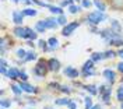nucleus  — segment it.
Masks as SVG:
<instances>
[{"instance_id": "13", "label": "nucleus", "mask_w": 123, "mask_h": 109, "mask_svg": "<svg viewBox=\"0 0 123 109\" xmlns=\"http://www.w3.org/2000/svg\"><path fill=\"white\" fill-rule=\"evenodd\" d=\"M24 14L23 11H20V10H14L13 11V23L15 24V25H21L24 21Z\"/></svg>"}, {"instance_id": "40", "label": "nucleus", "mask_w": 123, "mask_h": 109, "mask_svg": "<svg viewBox=\"0 0 123 109\" xmlns=\"http://www.w3.org/2000/svg\"><path fill=\"white\" fill-rule=\"evenodd\" d=\"M28 78H30L28 74H27L24 70H21V73H20V80H18V81H28Z\"/></svg>"}, {"instance_id": "20", "label": "nucleus", "mask_w": 123, "mask_h": 109, "mask_svg": "<svg viewBox=\"0 0 123 109\" xmlns=\"http://www.w3.org/2000/svg\"><path fill=\"white\" fill-rule=\"evenodd\" d=\"M25 30H27V39L37 41V38H38V32L35 31V30H32V28H30V27H25Z\"/></svg>"}, {"instance_id": "24", "label": "nucleus", "mask_w": 123, "mask_h": 109, "mask_svg": "<svg viewBox=\"0 0 123 109\" xmlns=\"http://www.w3.org/2000/svg\"><path fill=\"white\" fill-rule=\"evenodd\" d=\"M13 99H10V98H1V101H0V108H7L10 109V106L13 105Z\"/></svg>"}, {"instance_id": "39", "label": "nucleus", "mask_w": 123, "mask_h": 109, "mask_svg": "<svg viewBox=\"0 0 123 109\" xmlns=\"http://www.w3.org/2000/svg\"><path fill=\"white\" fill-rule=\"evenodd\" d=\"M59 92H63V94H66V95L69 97L70 94H71V88H70L69 85H60V90H59Z\"/></svg>"}, {"instance_id": "41", "label": "nucleus", "mask_w": 123, "mask_h": 109, "mask_svg": "<svg viewBox=\"0 0 123 109\" xmlns=\"http://www.w3.org/2000/svg\"><path fill=\"white\" fill-rule=\"evenodd\" d=\"M91 6H92V3L90 0H83V1H81V7L83 8H90Z\"/></svg>"}, {"instance_id": "18", "label": "nucleus", "mask_w": 123, "mask_h": 109, "mask_svg": "<svg viewBox=\"0 0 123 109\" xmlns=\"http://www.w3.org/2000/svg\"><path fill=\"white\" fill-rule=\"evenodd\" d=\"M48 45H49V52H53L55 49L59 48V41H57V38L52 36V38L48 39Z\"/></svg>"}, {"instance_id": "45", "label": "nucleus", "mask_w": 123, "mask_h": 109, "mask_svg": "<svg viewBox=\"0 0 123 109\" xmlns=\"http://www.w3.org/2000/svg\"><path fill=\"white\" fill-rule=\"evenodd\" d=\"M8 71V67H0V73H1V76H6Z\"/></svg>"}, {"instance_id": "47", "label": "nucleus", "mask_w": 123, "mask_h": 109, "mask_svg": "<svg viewBox=\"0 0 123 109\" xmlns=\"http://www.w3.org/2000/svg\"><path fill=\"white\" fill-rule=\"evenodd\" d=\"M117 56H119V57L123 60V48H120V49L117 50Z\"/></svg>"}, {"instance_id": "23", "label": "nucleus", "mask_w": 123, "mask_h": 109, "mask_svg": "<svg viewBox=\"0 0 123 109\" xmlns=\"http://www.w3.org/2000/svg\"><path fill=\"white\" fill-rule=\"evenodd\" d=\"M91 59L94 63H98V62H101L102 59H104V52H94V53L91 54Z\"/></svg>"}, {"instance_id": "51", "label": "nucleus", "mask_w": 123, "mask_h": 109, "mask_svg": "<svg viewBox=\"0 0 123 109\" xmlns=\"http://www.w3.org/2000/svg\"><path fill=\"white\" fill-rule=\"evenodd\" d=\"M120 109H123V102H122V103H120Z\"/></svg>"}, {"instance_id": "25", "label": "nucleus", "mask_w": 123, "mask_h": 109, "mask_svg": "<svg viewBox=\"0 0 123 109\" xmlns=\"http://www.w3.org/2000/svg\"><path fill=\"white\" fill-rule=\"evenodd\" d=\"M23 14H24L25 17H35L37 14H38V11H37L35 8L27 7V8H24V10H23Z\"/></svg>"}, {"instance_id": "32", "label": "nucleus", "mask_w": 123, "mask_h": 109, "mask_svg": "<svg viewBox=\"0 0 123 109\" xmlns=\"http://www.w3.org/2000/svg\"><path fill=\"white\" fill-rule=\"evenodd\" d=\"M15 56H17L18 59L24 60V59H25V56H27V50H25V49H23V48H18V49L15 50Z\"/></svg>"}, {"instance_id": "37", "label": "nucleus", "mask_w": 123, "mask_h": 109, "mask_svg": "<svg viewBox=\"0 0 123 109\" xmlns=\"http://www.w3.org/2000/svg\"><path fill=\"white\" fill-rule=\"evenodd\" d=\"M95 74H97L95 69L94 70H88V71H81V77L83 78H88V77H91V76H95Z\"/></svg>"}, {"instance_id": "30", "label": "nucleus", "mask_w": 123, "mask_h": 109, "mask_svg": "<svg viewBox=\"0 0 123 109\" xmlns=\"http://www.w3.org/2000/svg\"><path fill=\"white\" fill-rule=\"evenodd\" d=\"M111 6L115 10H122L123 8V0H111Z\"/></svg>"}, {"instance_id": "54", "label": "nucleus", "mask_w": 123, "mask_h": 109, "mask_svg": "<svg viewBox=\"0 0 123 109\" xmlns=\"http://www.w3.org/2000/svg\"><path fill=\"white\" fill-rule=\"evenodd\" d=\"M1 109H7V108H1Z\"/></svg>"}, {"instance_id": "11", "label": "nucleus", "mask_w": 123, "mask_h": 109, "mask_svg": "<svg viewBox=\"0 0 123 109\" xmlns=\"http://www.w3.org/2000/svg\"><path fill=\"white\" fill-rule=\"evenodd\" d=\"M20 73H21V70H18L17 67H8V71H7V74H6V77L10 78L11 81H18L20 80Z\"/></svg>"}, {"instance_id": "15", "label": "nucleus", "mask_w": 123, "mask_h": 109, "mask_svg": "<svg viewBox=\"0 0 123 109\" xmlns=\"http://www.w3.org/2000/svg\"><path fill=\"white\" fill-rule=\"evenodd\" d=\"M71 101H73V99H71V98H69V97L56 98V99H55V105H56V106H66V108H67V106H69V103Z\"/></svg>"}, {"instance_id": "53", "label": "nucleus", "mask_w": 123, "mask_h": 109, "mask_svg": "<svg viewBox=\"0 0 123 109\" xmlns=\"http://www.w3.org/2000/svg\"><path fill=\"white\" fill-rule=\"evenodd\" d=\"M74 1H80V0H74Z\"/></svg>"}, {"instance_id": "36", "label": "nucleus", "mask_w": 123, "mask_h": 109, "mask_svg": "<svg viewBox=\"0 0 123 109\" xmlns=\"http://www.w3.org/2000/svg\"><path fill=\"white\" fill-rule=\"evenodd\" d=\"M81 6H76V4H71V6H69V11L71 13V14H77V13H80L81 11Z\"/></svg>"}, {"instance_id": "46", "label": "nucleus", "mask_w": 123, "mask_h": 109, "mask_svg": "<svg viewBox=\"0 0 123 109\" xmlns=\"http://www.w3.org/2000/svg\"><path fill=\"white\" fill-rule=\"evenodd\" d=\"M0 64H1V67H7V62H6V59H4V57H1Z\"/></svg>"}, {"instance_id": "16", "label": "nucleus", "mask_w": 123, "mask_h": 109, "mask_svg": "<svg viewBox=\"0 0 123 109\" xmlns=\"http://www.w3.org/2000/svg\"><path fill=\"white\" fill-rule=\"evenodd\" d=\"M84 91L85 92H88L91 97H95V95H98L99 94V90H98V87L94 85V84H88V85H84Z\"/></svg>"}, {"instance_id": "4", "label": "nucleus", "mask_w": 123, "mask_h": 109, "mask_svg": "<svg viewBox=\"0 0 123 109\" xmlns=\"http://www.w3.org/2000/svg\"><path fill=\"white\" fill-rule=\"evenodd\" d=\"M99 35L101 38L104 39L105 42H106V45L112 41V39H116V38H122L123 35L120 34V32H116L113 31L112 28H105V30H101L99 31Z\"/></svg>"}, {"instance_id": "50", "label": "nucleus", "mask_w": 123, "mask_h": 109, "mask_svg": "<svg viewBox=\"0 0 123 109\" xmlns=\"http://www.w3.org/2000/svg\"><path fill=\"white\" fill-rule=\"evenodd\" d=\"M43 109H55V106H43Z\"/></svg>"}, {"instance_id": "27", "label": "nucleus", "mask_w": 123, "mask_h": 109, "mask_svg": "<svg viewBox=\"0 0 123 109\" xmlns=\"http://www.w3.org/2000/svg\"><path fill=\"white\" fill-rule=\"evenodd\" d=\"M94 6L98 8L99 11H102V13H105V10H106V4L102 0H94Z\"/></svg>"}, {"instance_id": "52", "label": "nucleus", "mask_w": 123, "mask_h": 109, "mask_svg": "<svg viewBox=\"0 0 123 109\" xmlns=\"http://www.w3.org/2000/svg\"><path fill=\"white\" fill-rule=\"evenodd\" d=\"M13 1H14V3H18V1H20V0H13Z\"/></svg>"}, {"instance_id": "44", "label": "nucleus", "mask_w": 123, "mask_h": 109, "mask_svg": "<svg viewBox=\"0 0 123 109\" xmlns=\"http://www.w3.org/2000/svg\"><path fill=\"white\" fill-rule=\"evenodd\" d=\"M67 109H77V102L73 99V101L69 103V106H67Z\"/></svg>"}, {"instance_id": "1", "label": "nucleus", "mask_w": 123, "mask_h": 109, "mask_svg": "<svg viewBox=\"0 0 123 109\" xmlns=\"http://www.w3.org/2000/svg\"><path fill=\"white\" fill-rule=\"evenodd\" d=\"M106 20H108L106 13H102L99 10L91 11V13L87 14V23L90 24V25H99L101 23H104V21H106Z\"/></svg>"}, {"instance_id": "8", "label": "nucleus", "mask_w": 123, "mask_h": 109, "mask_svg": "<svg viewBox=\"0 0 123 109\" xmlns=\"http://www.w3.org/2000/svg\"><path fill=\"white\" fill-rule=\"evenodd\" d=\"M10 48H11V39H10V36L8 35L1 36V39H0V54L4 56V53L7 52Z\"/></svg>"}, {"instance_id": "14", "label": "nucleus", "mask_w": 123, "mask_h": 109, "mask_svg": "<svg viewBox=\"0 0 123 109\" xmlns=\"http://www.w3.org/2000/svg\"><path fill=\"white\" fill-rule=\"evenodd\" d=\"M45 21V25H46V28L48 30H56L57 28V20L56 18H53V17H49V18H45L43 20Z\"/></svg>"}, {"instance_id": "49", "label": "nucleus", "mask_w": 123, "mask_h": 109, "mask_svg": "<svg viewBox=\"0 0 123 109\" xmlns=\"http://www.w3.org/2000/svg\"><path fill=\"white\" fill-rule=\"evenodd\" d=\"M91 109H102V106H101L99 103H95V105H94V106H92Z\"/></svg>"}, {"instance_id": "38", "label": "nucleus", "mask_w": 123, "mask_h": 109, "mask_svg": "<svg viewBox=\"0 0 123 109\" xmlns=\"http://www.w3.org/2000/svg\"><path fill=\"white\" fill-rule=\"evenodd\" d=\"M60 85L62 84H59V83H49V84H48V88H49V90H50V91H59V90H60Z\"/></svg>"}, {"instance_id": "43", "label": "nucleus", "mask_w": 123, "mask_h": 109, "mask_svg": "<svg viewBox=\"0 0 123 109\" xmlns=\"http://www.w3.org/2000/svg\"><path fill=\"white\" fill-rule=\"evenodd\" d=\"M116 70L119 71L120 74H123V60H122V62H119L117 64H116Z\"/></svg>"}, {"instance_id": "17", "label": "nucleus", "mask_w": 123, "mask_h": 109, "mask_svg": "<svg viewBox=\"0 0 123 109\" xmlns=\"http://www.w3.org/2000/svg\"><path fill=\"white\" fill-rule=\"evenodd\" d=\"M10 90H11V91H13V94H14V95H17V97H21V95H23V88H21V87H20V84H18V83H15V81H13V83H11V84H10Z\"/></svg>"}, {"instance_id": "6", "label": "nucleus", "mask_w": 123, "mask_h": 109, "mask_svg": "<svg viewBox=\"0 0 123 109\" xmlns=\"http://www.w3.org/2000/svg\"><path fill=\"white\" fill-rule=\"evenodd\" d=\"M78 27H80V21H73V23H69L66 27H63V30H62V35H63V36H70V35L76 31Z\"/></svg>"}, {"instance_id": "42", "label": "nucleus", "mask_w": 123, "mask_h": 109, "mask_svg": "<svg viewBox=\"0 0 123 109\" xmlns=\"http://www.w3.org/2000/svg\"><path fill=\"white\" fill-rule=\"evenodd\" d=\"M74 0H63L60 3V7H66V6H71Z\"/></svg>"}, {"instance_id": "48", "label": "nucleus", "mask_w": 123, "mask_h": 109, "mask_svg": "<svg viewBox=\"0 0 123 109\" xmlns=\"http://www.w3.org/2000/svg\"><path fill=\"white\" fill-rule=\"evenodd\" d=\"M27 45H28V46H31V48H34V46H35L34 41H31V39H27Z\"/></svg>"}, {"instance_id": "34", "label": "nucleus", "mask_w": 123, "mask_h": 109, "mask_svg": "<svg viewBox=\"0 0 123 109\" xmlns=\"http://www.w3.org/2000/svg\"><path fill=\"white\" fill-rule=\"evenodd\" d=\"M116 99L117 102H123V84H120V87L117 88V91H116Z\"/></svg>"}, {"instance_id": "2", "label": "nucleus", "mask_w": 123, "mask_h": 109, "mask_svg": "<svg viewBox=\"0 0 123 109\" xmlns=\"http://www.w3.org/2000/svg\"><path fill=\"white\" fill-rule=\"evenodd\" d=\"M32 71H34V74H35L37 77H39V78L45 77L46 74H48V71H49V69H48V60H45V59H39Z\"/></svg>"}, {"instance_id": "29", "label": "nucleus", "mask_w": 123, "mask_h": 109, "mask_svg": "<svg viewBox=\"0 0 123 109\" xmlns=\"http://www.w3.org/2000/svg\"><path fill=\"white\" fill-rule=\"evenodd\" d=\"M38 48L43 52H49V45H48V41H43V39H39L38 41Z\"/></svg>"}, {"instance_id": "21", "label": "nucleus", "mask_w": 123, "mask_h": 109, "mask_svg": "<svg viewBox=\"0 0 123 109\" xmlns=\"http://www.w3.org/2000/svg\"><path fill=\"white\" fill-rule=\"evenodd\" d=\"M95 63L92 62L91 59H88L87 62H84V64H83V67H81V71H88V70H94V66Z\"/></svg>"}, {"instance_id": "28", "label": "nucleus", "mask_w": 123, "mask_h": 109, "mask_svg": "<svg viewBox=\"0 0 123 109\" xmlns=\"http://www.w3.org/2000/svg\"><path fill=\"white\" fill-rule=\"evenodd\" d=\"M92 106H94L92 97H91V95H87V97H84V109H91Z\"/></svg>"}, {"instance_id": "7", "label": "nucleus", "mask_w": 123, "mask_h": 109, "mask_svg": "<svg viewBox=\"0 0 123 109\" xmlns=\"http://www.w3.org/2000/svg\"><path fill=\"white\" fill-rule=\"evenodd\" d=\"M102 77L108 81V84L113 85V84L116 83V78H117V76H116V71L115 70H112V69H105V70L102 71Z\"/></svg>"}, {"instance_id": "26", "label": "nucleus", "mask_w": 123, "mask_h": 109, "mask_svg": "<svg viewBox=\"0 0 123 109\" xmlns=\"http://www.w3.org/2000/svg\"><path fill=\"white\" fill-rule=\"evenodd\" d=\"M111 28L116 32H122V25L117 20H111Z\"/></svg>"}, {"instance_id": "9", "label": "nucleus", "mask_w": 123, "mask_h": 109, "mask_svg": "<svg viewBox=\"0 0 123 109\" xmlns=\"http://www.w3.org/2000/svg\"><path fill=\"white\" fill-rule=\"evenodd\" d=\"M18 84L23 88L24 92H27V94H38L39 92L38 87H32L28 81H18Z\"/></svg>"}, {"instance_id": "5", "label": "nucleus", "mask_w": 123, "mask_h": 109, "mask_svg": "<svg viewBox=\"0 0 123 109\" xmlns=\"http://www.w3.org/2000/svg\"><path fill=\"white\" fill-rule=\"evenodd\" d=\"M63 74H64L67 78H70V80H76V78H78L80 76H81V71L74 69L73 66H66L64 70H63Z\"/></svg>"}, {"instance_id": "33", "label": "nucleus", "mask_w": 123, "mask_h": 109, "mask_svg": "<svg viewBox=\"0 0 123 109\" xmlns=\"http://www.w3.org/2000/svg\"><path fill=\"white\" fill-rule=\"evenodd\" d=\"M116 56H117V52L112 50V49H109V50H106V52H104V59H113V57H116Z\"/></svg>"}, {"instance_id": "10", "label": "nucleus", "mask_w": 123, "mask_h": 109, "mask_svg": "<svg viewBox=\"0 0 123 109\" xmlns=\"http://www.w3.org/2000/svg\"><path fill=\"white\" fill-rule=\"evenodd\" d=\"M48 69H49V71H52V73H57L62 69V64L57 59L50 57V59H48Z\"/></svg>"}, {"instance_id": "35", "label": "nucleus", "mask_w": 123, "mask_h": 109, "mask_svg": "<svg viewBox=\"0 0 123 109\" xmlns=\"http://www.w3.org/2000/svg\"><path fill=\"white\" fill-rule=\"evenodd\" d=\"M56 20H57V24H59V25H62V27H66V25H67V18H66V16H64V14H62V16H57V18H56Z\"/></svg>"}, {"instance_id": "12", "label": "nucleus", "mask_w": 123, "mask_h": 109, "mask_svg": "<svg viewBox=\"0 0 123 109\" xmlns=\"http://www.w3.org/2000/svg\"><path fill=\"white\" fill-rule=\"evenodd\" d=\"M13 35H14V36H17V38L27 39V30H25V27L17 25L14 30H13Z\"/></svg>"}, {"instance_id": "31", "label": "nucleus", "mask_w": 123, "mask_h": 109, "mask_svg": "<svg viewBox=\"0 0 123 109\" xmlns=\"http://www.w3.org/2000/svg\"><path fill=\"white\" fill-rule=\"evenodd\" d=\"M49 11H50L52 14L62 16V14H63V7H57V6H49Z\"/></svg>"}, {"instance_id": "19", "label": "nucleus", "mask_w": 123, "mask_h": 109, "mask_svg": "<svg viewBox=\"0 0 123 109\" xmlns=\"http://www.w3.org/2000/svg\"><path fill=\"white\" fill-rule=\"evenodd\" d=\"M35 31L38 32V34H43V32L48 30L45 25V21L43 20H41V21H37V24H35V28H34Z\"/></svg>"}, {"instance_id": "3", "label": "nucleus", "mask_w": 123, "mask_h": 109, "mask_svg": "<svg viewBox=\"0 0 123 109\" xmlns=\"http://www.w3.org/2000/svg\"><path fill=\"white\" fill-rule=\"evenodd\" d=\"M99 97L102 102L105 105H111V97H112V85L111 84H104V85H99Z\"/></svg>"}, {"instance_id": "22", "label": "nucleus", "mask_w": 123, "mask_h": 109, "mask_svg": "<svg viewBox=\"0 0 123 109\" xmlns=\"http://www.w3.org/2000/svg\"><path fill=\"white\" fill-rule=\"evenodd\" d=\"M32 60H37V53H35L34 50H28L25 59L23 60V63H28V62H32Z\"/></svg>"}]
</instances>
